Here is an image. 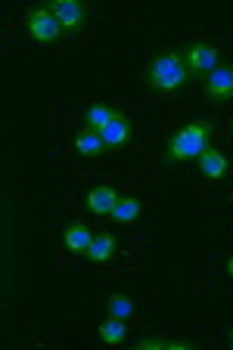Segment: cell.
Instances as JSON below:
<instances>
[{
    "instance_id": "6da1fadb",
    "label": "cell",
    "mask_w": 233,
    "mask_h": 350,
    "mask_svg": "<svg viewBox=\"0 0 233 350\" xmlns=\"http://www.w3.org/2000/svg\"><path fill=\"white\" fill-rule=\"evenodd\" d=\"M212 133H214V121H208V118H196L190 124L177 127L165 143L168 161H193V159L199 161V155L208 149Z\"/></svg>"
},
{
    "instance_id": "7a4b0ae2",
    "label": "cell",
    "mask_w": 233,
    "mask_h": 350,
    "mask_svg": "<svg viewBox=\"0 0 233 350\" xmlns=\"http://www.w3.org/2000/svg\"><path fill=\"white\" fill-rule=\"evenodd\" d=\"M190 81V68L177 53H162L147 62V84L159 93H174Z\"/></svg>"
},
{
    "instance_id": "3957f363",
    "label": "cell",
    "mask_w": 233,
    "mask_h": 350,
    "mask_svg": "<svg viewBox=\"0 0 233 350\" xmlns=\"http://www.w3.org/2000/svg\"><path fill=\"white\" fill-rule=\"evenodd\" d=\"M177 56L184 59V66L190 68V75H212L214 68H218V46H212V44L180 46Z\"/></svg>"
},
{
    "instance_id": "277c9868",
    "label": "cell",
    "mask_w": 233,
    "mask_h": 350,
    "mask_svg": "<svg viewBox=\"0 0 233 350\" xmlns=\"http://www.w3.org/2000/svg\"><path fill=\"white\" fill-rule=\"evenodd\" d=\"M25 28L28 34H32L34 40H40V44H50V40L60 38L62 25L60 19L53 16V10L47 7V10H28L25 13Z\"/></svg>"
},
{
    "instance_id": "5b68a950",
    "label": "cell",
    "mask_w": 233,
    "mask_h": 350,
    "mask_svg": "<svg viewBox=\"0 0 233 350\" xmlns=\"http://www.w3.org/2000/svg\"><path fill=\"white\" fill-rule=\"evenodd\" d=\"M50 10H53V16L60 19V25H62V31H69V34H75L81 25L87 22V7L84 3H78V0H53L50 3Z\"/></svg>"
},
{
    "instance_id": "8992f818",
    "label": "cell",
    "mask_w": 233,
    "mask_h": 350,
    "mask_svg": "<svg viewBox=\"0 0 233 350\" xmlns=\"http://www.w3.org/2000/svg\"><path fill=\"white\" fill-rule=\"evenodd\" d=\"M206 96L212 103H227L233 99V66H218L212 75L206 78Z\"/></svg>"
},
{
    "instance_id": "52a82bcc",
    "label": "cell",
    "mask_w": 233,
    "mask_h": 350,
    "mask_svg": "<svg viewBox=\"0 0 233 350\" xmlns=\"http://www.w3.org/2000/svg\"><path fill=\"white\" fill-rule=\"evenodd\" d=\"M103 137V143H106V149H115V146H125L127 137H131V124H127V118L121 112L112 115V121H109L103 131H97Z\"/></svg>"
},
{
    "instance_id": "ba28073f",
    "label": "cell",
    "mask_w": 233,
    "mask_h": 350,
    "mask_svg": "<svg viewBox=\"0 0 233 350\" xmlns=\"http://www.w3.org/2000/svg\"><path fill=\"white\" fill-rule=\"evenodd\" d=\"M84 258L90 260V264H106V260H112L115 258V236L112 232H97Z\"/></svg>"
},
{
    "instance_id": "9c48e42d",
    "label": "cell",
    "mask_w": 233,
    "mask_h": 350,
    "mask_svg": "<svg viewBox=\"0 0 233 350\" xmlns=\"http://www.w3.org/2000/svg\"><path fill=\"white\" fill-rule=\"evenodd\" d=\"M62 242H66V248L72 254H87V248L93 242V232L84 224H69L66 232H62Z\"/></svg>"
},
{
    "instance_id": "30bf717a",
    "label": "cell",
    "mask_w": 233,
    "mask_h": 350,
    "mask_svg": "<svg viewBox=\"0 0 233 350\" xmlns=\"http://www.w3.org/2000/svg\"><path fill=\"white\" fill-rule=\"evenodd\" d=\"M115 202H119V196H115L112 186H93L90 192H87V208H90L93 214H112Z\"/></svg>"
},
{
    "instance_id": "8fae6325",
    "label": "cell",
    "mask_w": 233,
    "mask_h": 350,
    "mask_svg": "<svg viewBox=\"0 0 233 350\" xmlns=\"http://www.w3.org/2000/svg\"><path fill=\"white\" fill-rule=\"evenodd\" d=\"M75 149H78L84 159H103V152H106V143H103V137L97 131L84 127V131L75 137Z\"/></svg>"
},
{
    "instance_id": "7c38bea8",
    "label": "cell",
    "mask_w": 233,
    "mask_h": 350,
    "mask_svg": "<svg viewBox=\"0 0 233 350\" xmlns=\"http://www.w3.org/2000/svg\"><path fill=\"white\" fill-rule=\"evenodd\" d=\"M199 171H202V177H208V180L224 177V174H227V159L218 152V149H212V146H208L206 152L199 155Z\"/></svg>"
},
{
    "instance_id": "4fadbf2b",
    "label": "cell",
    "mask_w": 233,
    "mask_h": 350,
    "mask_svg": "<svg viewBox=\"0 0 233 350\" xmlns=\"http://www.w3.org/2000/svg\"><path fill=\"white\" fill-rule=\"evenodd\" d=\"M140 198L137 196H119V202H115L112 208V217L119 220V224H131V220L140 217Z\"/></svg>"
},
{
    "instance_id": "5bb4252c",
    "label": "cell",
    "mask_w": 233,
    "mask_h": 350,
    "mask_svg": "<svg viewBox=\"0 0 233 350\" xmlns=\"http://www.w3.org/2000/svg\"><path fill=\"white\" fill-rule=\"evenodd\" d=\"M112 115H115V109L109 106V103H97V106H90L87 109V115H84V127H90V131H103V127L112 121Z\"/></svg>"
},
{
    "instance_id": "9a60e30c",
    "label": "cell",
    "mask_w": 233,
    "mask_h": 350,
    "mask_svg": "<svg viewBox=\"0 0 233 350\" xmlns=\"http://www.w3.org/2000/svg\"><path fill=\"white\" fill-rule=\"evenodd\" d=\"M125 332H127V325H125V319H119V317H109L106 323L100 325V338L106 344H121L125 341Z\"/></svg>"
},
{
    "instance_id": "2e32d148",
    "label": "cell",
    "mask_w": 233,
    "mask_h": 350,
    "mask_svg": "<svg viewBox=\"0 0 233 350\" xmlns=\"http://www.w3.org/2000/svg\"><path fill=\"white\" fill-rule=\"evenodd\" d=\"M106 310H109V317L127 319V317L134 313V297H127V295H109Z\"/></svg>"
},
{
    "instance_id": "e0dca14e",
    "label": "cell",
    "mask_w": 233,
    "mask_h": 350,
    "mask_svg": "<svg viewBox=\"0 0 233 350\" xmlns=\"http://www.w3.org/2000/svg\"><path fill=\"white\" fill-rule=\"evenodd\" d=\"M168 344H171V341H168V338H153V335H147V338H140V341H137V347H168Z\"/></svg>"
},
{
    "instance_id": "ac0fdd59",
    "label": "cell",
    "mask_w": 233,
    "mask_h": 350,
    "mask_svg": "<svg viewBox=\"0 0 233 350\" xmlns=\"http://www.w3.org/2000/svg\"><path fill=\"white\" fill-rule=\"evenodd\" d=\"M227 273H230V276H233V258L227 260Z\"/></svg>"
},
{
    "instance_id": "d6986e66",
    "label": "cell",
    "mask_w": 233,
    "mask_h": 350,
    "mask_svg": "<svg viewBox=\"0 0 233 350\" xmlns=\"http://www.w3.org/2000/svg\"><path fill=\"white\" fill-rule=\"evenodd\" d=\"M227 344H230V347H233V332H230V338H227Z\"/></svg>"
}]
</instances>
